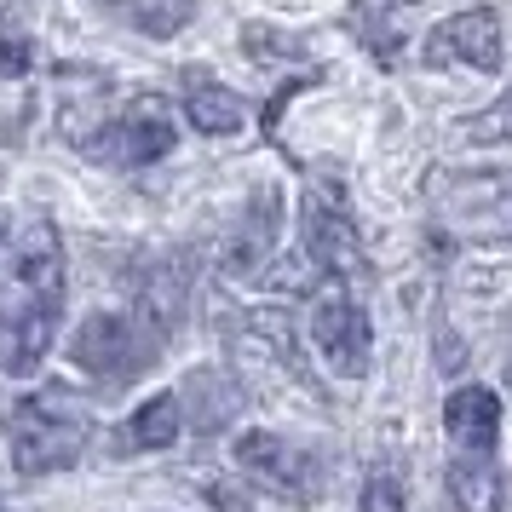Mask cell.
<instances>
[{
  "mask_svg": "<svg viewBox=\"0 0 512 512\" xmlns=\"http://www.w3.org/2000/svg\"><path fill=\"white\" fill-rule=\"evenodd\" d=\"M236 472H248L259 489H271V495L294 501V507H305L317 495V461L305 449H294V443L271 438V432L236 438Z\"/></svg>",
  "mask_w": 512,
  "mask_h": 512,
  "instance_id": "cell-9",
  "label": "cell"
},
{
  "mask_svg": "<svg viewBox=\"0 0 512 512\" xmlns=\"http://www.w3.org/2000/svg\"><path fill=\"white\" fill-rule=\"evenodd\" d=\"M87 438H93L87 415H75L58 392L29 397V403H12V409H6V443H12L18 472H29V478L75 466L81 449H87Z\"/></svg>",
  "mask_w": 512,
  "mask_h": 512,
  "instance_id": "cell-3",
  "label": "cell"
},
{
  "mask_svg": "<svg viewBox=\"0 0 512 512\" xmlns=\"http://www.w3.org/2000/svg\"><path fill=\"white\" fill-rule=\"evenodd\" d=\"M420 58L432 64V70H449V64H466V70H484L495 75L501 70V18L489 12V6H472V12H455V18H443L432 35H426V47Z\"/></svg>",
  "mask_w": 512,
  "mask_h": 512,
  "instance_id": "cell-10",
  "label": "cell"
},
{
  "mask_svg": "<svg viewBox=\"0 0 512 512\" xmlns=\"http://www.w3.org/2000/svg\"><path fill=\"white\" fill-rule=\"evenodd\" d=\"M29 70V41L24 35H0V75H24Z\"/></svg>",
  "mask_w": 512,
  "mask_h": 512,
  "instance_id": "cell-17",
  "label": "cell"
},
{
  "mask_svg": "<svg viewBox=\"0 0 512 512\" xmlns=\"http://www.w3.org/2000/svg\"><path fill=\"white\" fill-rule=\"evenodd\" d=\"M185 116L196 133H208V139H225V133H242V98L225 87V81H213L208 70H185Z\"/></svg>",
  "mask_w": 512,
  "mask_h": 512,
  "instance_id": "cell-11",
  "label": "cell"
},
{
  "mask_svg": "<svg viewBox=\"0 0 512 512\" xmlns=\"http://www.w3.org/2000/svg\"><path fill=\"white\" fill-rule=\"evenodd\" d=\"M363 512H403V478L392 466H374L363 478Z\"/></svg>",
  "mask_w": 512,
  "mask_h": 512,
  "instance_id": "cell-15",
  "label": "cell"
},
{
  "mask_svg": "<svg viewBox=\"0 0 512 512\" xmlns=\"http://www.w3.org/2000/svg\"><path fill=\"white\" fill-rule=\"evenodd\" d=\"M443 432H449V466H443L449 501L461 512H501V501H507L501 461H495L501 397L489 392V386H461L443 403Z\"/></svg>",
  "mask_w": 512,
  "mask_h": 512,
  "instance_id": "cell-2",
  "label": "cell"
},
{
  "mask_svg": "<svg viewBox=\"0 0 512 512\" xmlns=\"http://www.w3.org/2000/svg\"><path fill=\"white\" fill-rule=\"evenodd\" d=\"M179 432H185L179 397H173V392H156L150 403H139V409L127 415L116 449H121V455H133V449H167V443H179Z\"/></svg>",
  "mask_w": 512,
  "mask_h": 512,
  "instance_id": "cell-12",
  "label": "cell"
},
{
  "mask_svg": "<svg viewBox=\"0 0 512 512\" xmlns=\"http://www.w3.org/2000/svg\"><path fill=\"white\" fill-rule=\"evenodd\" d=\"M64 311V242L47 219H29L0 259V369L29 374L52 351Z\"/></svg>",
  "mask_w": 512,
  "mask_h": 512,
  "instance_id": "cell-1",
  "label": "cell"
},
{
  "mask_svg": "<svg viewBox=\"0 0 512 512\" xmlns=\"http://www.w3.org/2000/svg\"><path fill=\"white\" fill-rule=\"evenodd\" d=\"M173 144H179V127L167 116V104L162 98H139L116 121H98L93 133L81 139V150L104 167H150V162H162Z\"/></svg>",
  "mask_w": 512,
  "mask_h": 512,
  "instance_id": "cell-6",
  "label": "cell"
},
{
  "mask_svg": "<svg viewBox=\"0 0 512 512\" xmlns=\"http://www.w3.org/2000/svg\"><path fill=\"white\" fill-rule=\"evenodd\" d=\"M351 24L363 29V47H369L380 64H397L403 35H397V24L386 18V0H357V6H351Z\"/></svg>",
  "mask_w": 512,
  "mask_h": 512,
  "instance_id": "cell-14",
  "label": "cell"
},
{
  "mask_svg": "<svg viewBox=\"0 0 512 512\" xmlns=\"http://www.w3.org/2000/svg\"><path fill=\"white\" fill-rule=\"evenodd\" d=\"M305 254H311V265L328 271V277H357V271H363V242H357L346 196L334 185L305 190Z\"/></svg>",
  "mask_w": 512,
  "mask_h": 512,
  "instance_id": "cell-8",
  "label": "cell"
},
{
  "mask_svg": "<svg viewBox=\"0 0 512 512\" xmlns=\"http://www.w3.org/2000/svg\"><path fill=\"white\" fill-rule=\"evenodd\" d=\"M98 6H110L121 24H133L139 35H150V41L179 35V29L190 24V12H196V0H98Z\"/></svg>",
  "mask_w": 512,
  "mask_h": 512,
  "instance_id": "cell-13",
  "label": "cell"
},
{
  "mask_svg": "<svg viewBox=\"0 0 512 512\" xmlns=\"http://www.w3.org/2000/svg\"><path fill=\"white\" fill-rule=\"evenodd\" d=\"M311 340L323 351V363L334 374H369V351H374V334H369V317H363V305L346 300V288H317V300H311Z\"/></svg>",
  "mask_w": 512,
  "mask_h": 512,
  "instance_id": "cell-7",
  "label": "cell"
},
{
  "mask_svg": "<svg viewBox=\"0 0 512 512\" xmlns=\"http://www.w3.org/2000/svg\"><path fill=\"white\" fill-rule=\"evenodd\" d=\"M156 351H162V334L150 323H139V317H127V311H98V317H87L75 328V340H70L75 369H87L98 386L139 380L156 363Z\"/></svg>",
  "mask_w": 512,
  "mask_h": 512,
  "instance_id": "cell-5",
  "label": "cell"
},
{
  "mask_svg": "<svg viewBox=\"0 0 512 512\" xmlns=\"http://www.w3.org/2000/svg\"><path fill=\"white\" fill-rule=\"evenodd\" d=\"M507 380H512V351H507Z\"/></svg>",
  "mask_w": 512,
  "mask_h": 512,
  "instance_id": "cell-18",
  "label": "cell"
},
{
  "mask_svg": "<svg viewBox=\"0 0 512 512\" xmlns=\"http://www.w3.org/2000/svg\"><path fill=\"white\" fill-rule=\"evenodd\" d=\"M0 242H6V225H0Z\"/></svg>",
  "mask_w": 512,
  "mask_h": 512,
  "instance_id": "cell-19",
  "label": "cell"
},
{
  "mask_svg": "<svg viewBox=\"0 0 512 512\" xmlns=\"http://www.w3.org/2000/svg\"><path fill=\"white\" fill-rule=\"evenodd\" d=\"M426 202L438 225L472 242H512V173H432Z\"/></svg>",
  "mask_w": 512,
  "mask_h": 512,
  "instance_id": "cell-4",
  "label": "cell"
},
{
  "mask_svg": "<svg viewBox=\"0 0 512 512\" xmlns=\"http://www.w3.org/2000/svg\"><path fill=\"white\" fill-rule=\"evenodd\" d=\"M466 139H472V144H501V139H512V98H501L495 110H484V116L466 121Z\"/></svg>",
  "mask_w": 512,
  "mask_h": 512,
  "instance_id": "cell-16",
  "label": "cell"
}]
</instances>
